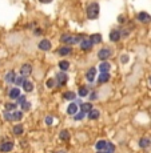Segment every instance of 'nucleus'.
<instances>
[{
	"label": "nucleus",
	"mask_w": 151,
	"mask_h": 153,
	"mask_svg": "<svg viewBox=\"0 0 151 153\" xmlns=\"http://www.w3.org/2000/svg\"><path fill=\"white\" fill-rule=\"evenodd\" d=\"M99 11H100V8H99V4L96 1H92V3H90L87 5V9H86V13H87V17L90 20H95L98 19V16H99Z\"/></svg>",
	"instance_id": "obj_1"
},
{
	"label": "nucleus",
	"mask_w": 151,
	"mask_h": 153,
	"mask_svg": "<svg viewBox=\"0 0 151 153\" xmlns=\"http://www.w3.org/2000/svg\"><path fill=\"white\" fill-rule=\"evenodd\" d=\"M60 41L64 43V44H78V43L82 41V37L80 36H72V35H62L60 37Z\"/></svg>",
	"instance_id": "obj_2"
},
{
	"label": "nucleus",
	"mask_w": 151,
	"mask_h": 153,
	"mask_svg": "<svg viewBox=\"0 0 151 153\" xmlns=\"http://www.w3.org/2000/svg\"><path fill=\"white\" fill-rule=\"evenodd\" d=\"M113 56V51H111V48H102L99 52H98V57L100 59V60L106 61L107 59H110Z\"/></svg>",
	"instance_id": "obj_3"
},
{
	"label": "nucleus",
	"mask_w": 151,
	"mask_h": 153,
	"mask_svg": "<svg viewBox=\"0 0 151 153\" xmlns=\"http://www.w3.org/2000/svg\"><path fill=\"white\" fill-rule=\"evenodd\" d=\"M136 19L139 20L140 23L143 24H147L151 21V15H148L147 12H139L138 15H136Z\"/></svg>",
	"instance_id": "obj_4"
},
{
	"label": "nucleus",
	"mask_w": 151,
	"mask_h": 153,
	"mask_svg": "<svg viewBox=\"0 0 151 153\" xmlns=\"http://www.w3.org/2000/svg\"><path fill=\"white\" fill-rule=\"evenodd\" d=\"M120 39H122V31L120 29H113L110 32V40L111 41H119Z\"/></svg>",
	"instance_id": "obj_5"
},
{
	"label": "nucleus",
	"mask_w": 151,
	"mask_h": 153,
	"mask_svg": "<svg viewBox=\"0 0 151 153\" xmlns=\"http://www.w3.org/2000/svg\"><path fill=\"white\" fill-rule=\"evenodd\" d=\"M32 72V65L31 64H23L20 67V75L22 76H26L27 77L28 75H31Z\"/></svg>",
	"instance_id": "obj_6"
},
{
	"label": "nucleus",
	"mask_w": 151,
	"mask_h": 153,
	"mask_svg": "<svg viewBox=\"0 0 151 153\" xmlns=\"http://www.w3.org/2000/svg\"><path fill=\"white\" fill-rule=\"evenodd\" d=\"M94 43L91 41V39H83L80 41V48L83 51H90L91 48H92Z\"/></svg>",
	"instance_id": "obj_7"
},
{
	"label": "nucleus",
	"mask_w": 151,
	"mask_h": 153,
	"mask_svg": "<svg viewBox=\"0 0 151 153\" xmlns=\"http://www.w3.org/2000/svg\"><path fill=\"white\" fill-rule=\"evenodd\" d=\"M39 49L42 51H50L51 49V43L50 40H47V39H43V40H40V43L38 44Z\"/></svg>",
	"instance_id": "obj_8"
},
{
	"label": "nucleus",
	"mask_w": 151,
	"mask_h": 153,
	"mask_svg": "<svg viewBox=\"0 0 151 153\" xmlns=\"http://www.w3.org/2000/svg\"><path fill=\"white\" fill-rule=\"evenodd\" d=\"M56 80H58V83L60 85H64L67 83V80H68V76L64 73V71H62V72H59L56 75Z\"/></svg>",
	"instance_id": "obj_9"
},
{
	"label": "nucleus",
	"mask_w": 151,
	"mask_h": 153,
	"mask_svg": "<svg viewBox=\"0 0 151 153\" xmlns=\"http://www.w3.org/2000/svg\"><path fill=\"white\" fill-rule=\"evenodd\" d=\"M13 149V142L11 141H8V142H3L1 145H0V150L3 153H8V152H11V150Z\"/></svg>",
	"instance_id": "obj_10"
},
{
	"label": "nucleus",
	"mask_w": 151,
	"mask_h": 153,
	"mask_svg": "<svg viewBox=\"0 0 151 153\" xmlns=\"http://www.w3.org/2000/svg\"><path fill=\"white\" fill-rule=\"evenodd\" d=\"M110 80V73L109 72H100L99 77H98V83L99 84H104L107 81Z\"/></svg>",
	"instance_id": "obj_11"
},
{
	"label": "nucleus",
	"mask_w": 151,
	"mask_h": 153,
	"mask_svg": "<svg viewBox=\"0 0 151 153\" xmlns=\"http://www.w3.org/2000/svg\"><path fill=\"white\" fill-rule=\"evenodd\" d=\"M95 76H96V68H90L88 72L86 73V77H87V80L88 81H94V79H95Z\"/></svg>",
	"instance_id": "obj_12"
},
{
	"label": "nucleus",
	"mask_w": 151,
	"mask_h": 153,
	"mask_svg": "<svg viewBox=\"0 0 151 153\" xmlns=\"http://www.w3.org/2000/svg\"><path fill=\"white\" fill-rule=\"evenodd\" d=\"M16 80V75L13 71H9V72L5 75V83H8V84H11V83H15Z\"/></svg>",
	"instance_id": "obj_13"
},
{
	"label": "nucleus",
	"mask_w": 151,
	"mask_h": 153,
	"mask_svg": "<svg viewBox=\"0 0 151 153\" xmlns=\"http://www.w3.org/2000/svg\"><path fill=\"white\" fill-rule=\"evenodd\" d=\"M90 39H91V41H92L94 44H99V43H102V35L100 33H92L91 36H90Z\"/></svg>",
	"instance_id": "obj_14"
},
{
	"label": "nucleus",
	"mask_w": 151,
	"mask_h": 153,
	"mask_svg": "<svg viewBox=\"0 0 151 153\" xmlns=\"http://www.w3.org/2000/svg\"><path fill=\"white\" fill-rule=\"evenodd\" d=\"M80 109H82V112H84V113H88L90 111H92V104H90V103H83V104H80Z\"/></svg>",
	"instance_id": "obj_15"
},
{
	"label": "nucleus",
	"mask_w": 151,
	"mask_h": 153,
	"mask_svg": "<svg viewBox=\"0 0 151 153\" xmlns=\"http://www.w3.org/2000/svg\"><path fill=\"white\" fill-rule=\"evenodd\" d=\"M67 112H68V115H76L78 113V105L75 103L70 104L68 108H67Z\"/></svg>",
	"instance_id": "obj_16"
},
{
	"label": "nucleus",
	"mask_w": 151,
	"mask_h": 153,
	"mask_svg": "<svg viewBox=\"0 0 151 153\" xmlns=\"http://www.w3.org/2000/svg\"><path fill=\"white\" fill-rule=\"evenodd\" d=\"M110 69H111V65H110V63H107V61H103V63L99 65V71H100V72H109Z\"/></svg>",
	"instance_id": "obj_17"
},
{
	"label": "nucleus",
	"mask_w": 151,
	"mask_h": 153,
	"mask_svg": "<svg viewBox=\"0 0 151 153\" xmlns=\"http://www.w3.org/2000/svg\"><path fill=\"white\" fill-rule=\"evenodd\" d=\"M151 145V141L148 138H140L139 140V146L140 148H148Z\"/></svg>",
	"instance_id": "obj_18"
},
{
	"label": "nucleus",
	"mask_w": 151,
	"mask_h": 153,
	"mask_svg": "<svg viewBox=\"0 0 151 153\" xmlns=\"http://www.w3.org/2000/svg\"><path fill=\"white\" fill-rule=\"evenodd\" d=\"M71 53V48L70 47H62L60 49H59V55L60 56H67V55Z\"/></svg>",
	"instance_id": "obj_19"
},
{
	"label": "nucleus",
	"mask_w": 151,
	"mask_h": 153,
	"mask_svg": "<svg viewBox=\"0 0 151 153\" xmlns=\"http://www.w3.org/2000/svg\"><path fill=\"white\" fill-rule=\"evenodd\" d=\"M23 88H24V91L26 92H31L32 89H34V84H32L31 81L26 80L24 81V84H23Z\"/></svg>",
	"instance_id": "obj_20"
},
{
	"label": "nucleus",
	"mask_w": 151,
	"mask_h": 153,
	"mask_svg": "<svg viewBox=\"0 0 151 153\" xmlns=\"http://www.w3.org/2000/svg\"><path fill=\"white\" fill-rule=\"evenodd\" d=\"M20 96V91L18 88H12L11 91H9V97L11 99H18Z\"/></svg>",
	"instance_id": "obj_21"
},
{
	"label": "nucleus",
	"mask_w": 151,
	"mask_h": 153,
	"mask_svg": "<svg viewBox=\"0 0 151 153\" xmlns=\"http://www.w3.org/2000/svg\"><path fill=\"white\" fill-rule=\"evenodd\" d=\"M99 115H100V113H99V111H96V109H92V111L88 112V117L91 120H96L98 117H99Z\"/></svg>",
	"instance_id": "obj_22"
},
{
	"label": "nucleus",
	"mask_w": 151,
	"mask_h": 153,
	"mask_svg": "<svg viewBox=\"0 0 151 153\" xmlns=\"http://www.w3.org/2000/svg\"><path fill=\"white\" fill-rule=\"evenodd\" d=\"M104 152L106 153H114L115 152V145H114L113 142H107V145L104 148Z\"/></svg>",
	"instance_id": "obj_23"
},
{
	"label": "nucleus",
	"mask_w": 151,
	"mask_h": 153,
	"mask_svg": "<svg viewBox=\"0 0 151 153\" xmlns=\"http://www.w3.org/2000/svg\"><path fill=\"white\" fill-rule=\"evenodd\" d=\"M12 116H13V121H19V120H22V117H23V112L15 111V112H12Z\"/></svg>",
	"instance_id": "obj_24"
},
{
	"label": "nucleus",
	"mask_w": 151,
	"mask_h": 153,
	"mask_svg": "<svg viewBox=\"0 0 151 153\" xmlns=\"http://www.w3.org/2000/svg\"><path fill=\"white\" fill-rule=\"evenodd\" d=\"M59 68L62 69V71H64V72H66L67 69L70 68V63H68V61H66V60L60 61V63H59Z\"/></svg>",
	"instance_id": "obj_25"
},
{
	"label": "nucleus",
	"mask_w": 151,
	"mask_h": 153,
	"mask_svg": "<svg viewBox=\"0 0 151 153\" xmlns=\"http://www.w3.org/2000/svg\"><path fill=\"white\" fill-rule=\"evenodd\" d=\"M106 145H107V142L104 141V140H99V141L96 142V145H95V148H96L98 150H103L106 148Z\"/></svg>",
	"instance_id": "obj_26"
},
{
	"label": "nucleus",
	"mask_w": 151,
	"mask_h": 153,
	"mask_svg": "<svg viewBox=\"0 0 151 153\" xmlns=\"http://www.w3.org/2000/svg\"><path fill=\"white\" fill-rule=\"evenodd\" d=\"M78 93H79V96L84 97V96L88 95V88H87V87H80V88H79V91H78Z\"/></svg>",
	"instance_id": "obj_27"
},
{
	"label": "nucleus",
	"mask_w": 151,
	"mask_h": 153,
	"mask_svg": "<svg viewBox=\"0 0 151 153\" xmlns=\"http://www.w3.org/2000/svg\"><path fill=\"white\" fill-rule=\"evenodd\" d=\"M23 126H22V125H15V126H13V133H15V134H22V133H23Z\"/></svg>",
	"instance_id": "obj_28"
},
{
	"label": "nucleus",
	"mask_w": 151,
	"mask_h": 153,
	"mask_svg": "<svg viewBox=\"0 0 151 153\" xmlns=\"http://www.w3.org/2000/svg\"><path fill=\"white\" fill-rule=\"evenodd\" d=\"M63 96H64V99H66V100H74L75 99V93H74V92H66Z\"/></svg>",
	"instance_id": "obj_29"
},
{
	"label": "nucleus",
	"mask_w": 151,
	"mask_h": 153,
	"mask_svg": "<svg viewBox=\"0 0 151 153\" xmlns=\"http://www.w3.org/2000/svg\"><path fill=\"white\" fill-rule=\"evenodd\" d=\"M24 81H26V76H20V77H16L15 80V84L16 85H23Z\"/></svg>",
	"instance_id": "obj_30"
},
{
	"label": "nucleus",
	"mask_w": 151,
	"mask_h": 153,
	"mask_svg": "<svg viewBox=\"0 0 151 153\" xmlns=\"http://www.w3.org/2000/svg\"><path fill=\"white\" fill-rule=\"evenodd\" d=\"M60 138H62V140H68V138H70L68 130H62V132H60Z\"/></svg>",
	"instance_id": "obj_31"
},
{
	"label": "nucleus",
	"mask_w": 151,
	"mask_h": 153,
	"mask_svg": "<svg viewBox=\"0 0 151 153\" xmlns=\"http://www.w3.org/2000/svg\"><path fill=\"white\" fill-rule=\"evenodd\" d=\"M16 105H18V104L7 103V104H5V109H7V111H15V109H16Z\"/></svg>",
	"instance_id": "obj_32"
},
{
	"label": "nucleus",
	"mask_w": 151,
	"mask_h": 153,
	"mask_svg": "<svg viewBox=\"0 0 151 153\" xmlns=\"http://www.w3.org/2000/svg\"><path fill=\"white\" fill-rule=\"evenodd\" d=\"M4 119L7 120V121H13V116L9 112H4Z\"/></svg>",
	"instance_id": "obj_33"
},
{
	"label": "nucleus",
	"mask_w": 151,
	"mask_h": 153,
	"mask_svg": "<svg viewBox=\"0 0 151 153\" xmlns=\"http://www.w3.org/2000/svg\"><path fill=\"white\" fill-rule=\"evenodd\" d=\"M31 108V103H28V101H26L24 104H22V111H28Z\"/></svg>",
	"instance_id": "obj_34"
},
{
	"label": "nucleus",
	"mask_w": 151,
	"mask_h": 153,
	"mask_svg": "<svg viewBox=\"0 0 151 153\" xmlns=\"http://www.w3.org/2000/svg\"><path fill=\"white\" fill-rule=\"evenodd\" d=\"M55 83H56V81H55L54 79H50V80L47 81V87H48V88H52L55 85Z\"/></svg>",
	"instance_id": "obj_35"
},
{
	"label": "nucleus",
	"mask_w": 151,
	"mask_h": 153,
	"mask_svg": "<svg viewBox=\"0 0 151 153\" xmlns=\"http://www.w3.org/2000/svg\"><path fill=\"white\" fill-rule=\"evenodd\" d=\"M18 103H19L20 105H22V104H24V103H26V97H24V96H19V97H18Z\"/></svg>",
	"instance_id": "obj_36"
},
{
	"label": "nucleus",
	"mask_w": 151,
	"mask_h": 153,
	"mask_svg": "<svg viewBox=\"0 0 151 153\" xmlns=\"http://www.w3.org/2000/svg\"><path fill=\"white\" fill-rule=\"evenodd\" d=\"M84 117V112H80V113H76V116H75V120H82Z\"/></svg>",
	"instance_id": "obj_37"
},
{
	"label": "nucleus",
	"mask_w": 151,
	"mask_h": 153,
	"mask_svg": "<svg viewBox=\"0 0 151 153\" xmlns=\"http://www.w3.org/2000/svg\"><path fill=\"white\" fill-rule=\"evenodd\" d=\"M120 60H122V63H127L128 61V55H123V56L120 57Z\"/></svg>",
	"instance_id": "obj_38"
},
{
	"label": "nucleus",
	"mask_w": 151,
	"mask_h": 153,
	"mask_svg": "<svg viewBox=\"0 0 151 153\" xmlns=\"http://www.w3.org/2000/svg\"><path fill=\"white\" fill-rule=\"evenodd\" d=\"M46 122L48 124V125H51V124H52V117H51V116H48V117L46 119Z\"/></svg>",
	"instance_id": "obj_39"
},
{
	"label": "nucleus",
	"mask_w": 151,
	"mask_h": 153,
	"mask_svg": "<svg viewBox=\"0 0 151 153\" xmlns=\"http://www.w3.org/2000/svg\"><path fill=\"white\" fill-rule=\"evenodd\" d=\"M118 21H119V23H124V16L120 15L119 17H118Z\"/></svg>",
	"instance_id": "obj_40"
},
{
	"label": "nucleus",
	"mask_w": 151,
	"mask_h": 153,
	"mask_svg": "<svg viewBox=\"0 0 151 153\" xmlns=\"http://www.w3.org/2000/svg\"><path fill=\"white\" fill-rule=\"evenodd\" d=\"M40 3H43V4H47V3H51L52 0H39Z\"/></svg>",
	"instance_id": "obj_41"
},
{
	"label": "nucleus",
	"mask_w": 151,
	"mask_h": 153,
	"mask_svg": "<svg viewBox=\"0 0 151 153\" xmlns=\"http://www.w3.org/2000/svg\"><path fill=\"white\" fill-rule=\"evenodd\" d=\"M148 83H150V84H151V76H150V79H148Z\"/></svg>",
	"instance_id": "obj_42"
},
{
	"label": "nucleus",
	"mask_w": 151,
	"mask_h": 153,
	"mask_svg": "<svg viewBox=\"0 0 151 153\" xmlns=\"http://www.w3.org/2000/svg\"><path fill=\"white\" fill-rule=\"evenodd\" d=\"M98 153H106V152H98Z\"/></svg>",
	"instance_id": "obj_43"
}]
</instances>
